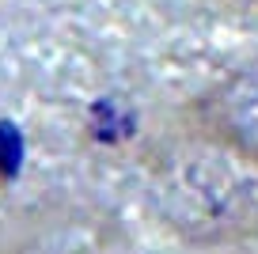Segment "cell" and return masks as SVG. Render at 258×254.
<instances>
[{
    "instance_id": "6da1fadb",
    "label": "cell",
    "mask_w": 258,
    "mask_h": 254,
    "mask_svg": "<svg viewBox=\"0 0 258 254\" xmlns=\"http://www.w3.org/2000/svg\"><path fill=\"white\" fill-rule=\"evenodd\" d=\"M148 209L186 246H239L258 239V152L209 121L156 144Z\"/></svg>"
},
{
    "instance_id": "7a4b0ae2",
    "label": "cell",
    "mask_w": 258,
    "mask_h": 254,
    "mask_svg": "<svg viewBox=\"0 0 258 254\" xmlns=\"http://www.w3.org/2000/svg\"><path fill=\"white\" fill-rule=\"evenodd\" d=\"M202 121L258 152V57L228 72L202 103Z\"/></svg>"
},
{
    "instance_id": "3957f363",
    "label": "cell",
    "mask_w": 258,
    "mask_h": 254,
    "mask_svg": "<svg viewBox=\"0 0 258 254\" xmlns=\"http://www.w3.org/2000/svg\"><path fill=\"white\" fill-rule=\"evenodd\" d=\"M0 254H103V235L76 216H34L0 243Z\"/></svg>"
}]
</instances>
